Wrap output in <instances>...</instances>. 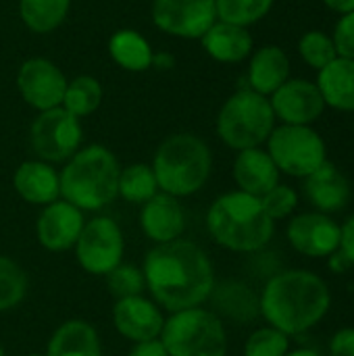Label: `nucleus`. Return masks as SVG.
<instances>
[{"label":"nucleus","mask_w":354,"mask_h":356,"mask_svg":"<svg viewBox=\"0 0 354 356\" xmlns=\"http://www.w3.org/2000/svg\"><path fill=\"white\" fill-rule=\"evenodd\" d=\"M71 0H19V17L33 33H50L63 25Z\"/></svg>","instance_id":"obj_26"},{"label":"nucleus","mask_w":354,"mask_h":356,"mask_svg":"<svg viewBox=\"0 0 354 356\" xmlns=\"http://www.w3.org/2000/svg\"><path fill=\"white\" fill-rule=\"evenodd\" d=\"M232 173L238 190L257 198L265 196L280 184V169L275 167L269 152L263 148L240 150L234 161Z\"/></svg>","instance_id":"obj_19"},{"label":"nucleus","mask_w":354,"mask_h":356,"mask_svg":"<svg viewBox=\"0 0 354 356\" xmlns=\"http://www.w3.org/2000/svg\"><path fill=\"white\" fill-rule=\"evenodd\" d=\"M269 102L275 119L284 121L286 125H311L325 108L317 83L307 79H288L271 94Z\"/></svg>","instance_id":"obj_14"},{"label":"nucleus","mask_w":354,"mask_h":356,"mask_svg":"<svg viewBox=\"0 0 354 356\" xmlns=\"http://www.w3.org/2000/svg\"><path fill=\"white\" fill-rule=\"evenodd\" d=\"M121 165L113 150L102 144L79 148L63 167L61 198L79 211H100L119 196Z\"/></svg>","instance_id":"obj_4"},{"label":"nucleus","mask_w":354,"mask_h":356,"mask_svg":"<svg viewBox=\"0 0 354 356\" xmlns=\"http://www.w3.org/2000/svg\"><path fill=\"white\" fill-rule=\"evenodd\" d=\"M290 79V58L280 46H263L259 48L248 65L246 86L261 96H271L280 86Z\"/></svg>","instance_id":"obj_21"},{"label":"nucleus","mask_w":354,"mask_h":356,"mask_svg":"<svg viewBox=\"0 0 354 356\" xmlns=\"http://www.w3.org/2000/svg\"><path fill=\"white\" fill-rule=\"evenodd\" d=\"M261 204L271 221L288 219L298 207V194L290 186L277 184L273 190H269L265 196H261Z\"/></svg>","instance_id":"obj_35"},{"label":"nucleus","mask_w":354,"mask_h":356,"mask_svg":"<svg viewBox=\"0 0 354 356\" xmlns=\"http://www.w3.org/2000/svg\"><path fill=\"white\" fill-rule=\"evenodd\" d=\"M159 192L161 190H159L156 177H154V171L150 165L134 163V165H127L121 169V173H119V196L125 202L142 207L144 202H148Z\"/></svg>","instance_id":"obj_29"},{"label":"nucleus","mask_w":354,"mask_h":356,"mask_svg":"<svg viewBox=\"0 0 354 356\" xmlns=\"http://www.w3.org/2000/svg\"><path fill=\"white\" fill-rule=\"evenodd\" d=\"M0 356H4V348L2 346H0Z\"/></svg>","instance_id":"obj_44"},{"label":"nucleus","mask_w":354,"mask_h":356,"mask_svg":"<svg viewBox=\"0 0 354 356\" xmlns=\"http://www.w3.org/2000/svg\"><path fill=\"white\" fill-rule=\"evenodd\" d=\"M111 317L115 330L134 344L161 338L165 325V315L161 307L144 296L115 300Z\"/></svg>","instance_id":"obj_16"},{"label":"nucleus","mask_w":354,"mask_h":356,"mask_svg":"<svg viewBox=\"0 0 354 356\" xmlns=\"http://www.w3.org/2000/svg\"><path fill=\"white\" fill-rule=\"evenodd\" d=\"M340 252L344 254V259L354 267V213L346 219V223L342 225V236H340Z\"/></svg>","instance_id":"obj_38"},{"label":"nucleus","mask_w":354,"mask_h":356,"mask_svg":"<svg viewBox=\"0 0 354 356\" xmlns=\"http://www.w3.org/2000/svg\"><path fill=\"white\" fill-rule=\"evenodd\" d=\"M108 54L121 69L142 73L152 67L154 50L142 33L134 29H119L108 40Z\"/></svg>","instance_id":"obj_25"},{"label":"nucleus","mask_w":354,"mask_h":356,"mask_svg":"<svg viewBox=\"0 0 354 356\" xmlns=\"http://www.w3.org/2000/svg\"><path fill=\"white\" fill-rule=\"evenodd\" d=\"M275 127V113L267 96L252 92L250 88H240L234 92L217 115V136L219 140L234 148H261Z\"/></svg>","instance_id":"obj_6"},{"label":"nucleus","mask_w":354,"mask_h":356,"mask_svg":"<svg viewBox=\"0 0 354 356\" xmlns=\"http://www.w3.org/2000/svg\"><path fill=\"white\" fill-rule=\"evenodd\" d=\"M330 286L323 277L307 269L275 273L259 296V313L263 319L286 336L313 330L330 313Z\"/></svg>","instance_id":"obj_2"},{"label":"nucleus","mask_w":354,"mask_h":356,"mask_svg":"<svg viewBox=\"0 0 354 356\" xmlns=\"http://www.w3.org/2000/svg\"><path fill=\"white\" fill-rule=\"evenodd\" d=\"M104 90L102 83L92 75H77L71 81H67V90L63 96V108L75 115L77 119L90 117L98 111L102 104Z\"/></svg>","instance_id":"obj_28"},{"label":"nucleus","mask_w":354,"mask_h":356,"mask_svg":"<svg viewBox=\"0 0 354 356\" xmlns=\"http://www.w3.org/2000/svg\"><path fill=\"white\" fill-rule=\"evenodd\" d=\"M83 211L58 198L46 204L35 221V238L50 252H65L75 246L83 229Z\"/></svg>","instance_id":"obj_15"},{"label":"nucleus","mask_w":354,"mask_h":356,"mask_svg":"<svg viewBox=\"0 0 354 356\" xmlns=\"http://www.w3.org/2000/svg\"><path fill=\"white\" fill-rule=\"evenodd\" d=\"M83 142L81 119L63 106L42 111L29 127V144L44 163H67Z\"/></svg>","instance_id":"obj_9"},{"label":"nucleus","mask_w":354,"mask_h":356,"mask_svg":"<svg viewBox=\"0 0 354 356\" xmlns=\"http://www.w3.org/2000/svg\"><path fill=\"white\" fill-rule=\"evenodd\" d=\"M330 356H354V327H344L332 336Z\"/></svg>","instance_id":"obj_37"},{"label":"nucleus","mask_w":354,"mask_h":356,"mask_svg":"<svg viewBox=\"0 0 354 356\" xmlns=\"http://www.w3.org/2000/svg\"><path fill=\"white\" fill-rule=\"evenodd\" d=\"M207 232L225 250L257 252L275 232V221L265 213L261 198L246 192H225L207 211Z\"/></svg>","instance_id":"obj_3"},{"label":"nucleus","mask_w":354,"mask_h":356,"mask_svg":"<svg viewBox=\"0 0 354 356\" xmlns=\"http://www.w3.org/2000/svg\"><path fill=\"white\" fill-rule=\"evenodd\" d=\"M25 294H27L25 271L13 259L0 254V313L19 307Z\"/></svg>","instance_id":"obj_31"},{"label":"nucleus","mask_w":354,"mask_h":356,"mask_svg":"<svg viewBox=\"0 0 354 356\" xmlns=\"http://www.w3.org/2000/svg\"><path fill=\"white\" fill-rule=\"evenodd\" d=\"M79 267L96 277H106L123 263L125 240L119 223L111 217H94L83 223V229L73 246Z\"/></svg>","instance_id":"obj_10"},{"label":"nucleus","mask_w":354,"mask_h":356,"mask_svg":"<svg viewBox=\"0 0 354 356\" xmlns=\"http://www.w3.org/2000/svg\"><path fill=\"white\" fill-rule=\"evenodd\" d=\"M288 350L290 336L271 325L255 330L244 344V356H286Z\"/></svg>","instance_id":"obj_33"},{"label":"nucleus","mask_w":354,"mask_h":356,"mask_svg":"<svg viewBox=\"0 0 354 356\" xmlns=\"http://www.w3.org/2000/svg\"><path fill=\"white\" fill-rule=\"evenodd\" d=\"M317 88L323 96V102L332 108L354 113V60L353 58H334L328 67L319 71Z\"/></svg>","instance_id":"obj_24"},{"label":"nucleus","mask_w":354,"mask_h":356,"mask_svg":"<svg viewBox=\"0 0 354 356\" xmlns=\"http://www.w3.org/2000/svg\"><path fill=\"white\" fill-rule=\"evenodd\" d=\"M106 288L115 300L121 298H131V296H142L146 292V280L142 269L134 265H119L106 275Z\"/></svg>","instance_id":"obj_34"},{"label":"nucleus","mask_w":354,"mask_h":356,"mask_svg":"<svg viewBox=\"0 0 354 356\" xmlns=\"http://www.w3.org/2000/svg\"><path fill=\"white\" fill-rule=\"evenodd\" d=\"M67 81L69 79L58 65L44 56L27 58L17 71V90L21 98L38 113L63 104Z\"/></svg>","instance_id":"obj_12"},{"label":"nucleus","mask_w":354,"mask_h":356,"mask_svg":"<svg viewBox=\"0 0 354 356\" xmlns=\"http://www.w3.org/2000/svg\"><path fill=\"white\" fill-rule=\"evenodd\" d=\"M286 236L296 252L311 259H325L340 250L342 225L319 211L300 213L290 219Z\"/></svg>","instance_id":"obj_13"},{"label":"nucleus","mask_w":354,"mask_h":356,"mask_svg":"<svg viewBox=\"0 0 354 356\" xmlns=\"http://www.w3.org/2000/svg\"><path fill=\"white\" fill-rule=\"evenodd\" d=\"M204 52L217 63H242L252 52V35L248 27L215 21L200 38Z\"/></svg>","instance_id":"obj_22"},{"label":"nucleus","mask_w":354,"mask_h":356,"mask_svg":"<svg viewBox=\"0 0 354 356\" xmlns=\"http://www.w3.org/2000/svg\"><path fill=\"white\" fill-rule=\"evenodd\" d=\"M27 356H46L44 353H31V355H27Z\"/></svg>","instance_id":"obj_43"},{"label":"nucleus","mask_w":354,"mask_h":356,"mask_svg":"<svg viewBox=\"0 0 354 356\" xmlns=\"http://www.w3.org/2000/svg\"><path fill=\"white\" fill-rule=\"evenodd\" d=\"M305 196L319 213H338L351 200V184L336 165L325 161L317 171L305 177Z\"/></svg>","instance_id":"obj_20"},{"label":"nucleus","mask_w":354,"mask_h":356,"mask_svg":"<svg viewBox=\"0 0 354 356\" xmlns=\"http://www.w3.org/2000/svg\"><path fill=\"white\" fill-rule=\"evenodd\" d=\"M140 227L154 244L179 240L186 232V213L179 198L159 192L140 209Z\"/></svg>","instance_id":"obj_17"},{"label":"nucleus","mask_w":354,"mask_h":356,"mask_svg":"<svg viewBox=\"0 0 354 356\" xmlns=\"http://www.w3.org/2000/svg\"><path fill=\"white\" fill-rule=\"evenodd\" d=\"M142 273L152 300L167 313L202 307L215 290V269L209 254L190 240L154 244Z\"/></svg>","instance_id":"obj_1"},{"label":"nucleus","mask_w":354,"mask_h":356,"mask_svg":"<svg viewBox=\"0 0 354 356\" xmlns=\"http://www.w3.org/2000/svg\"><path fill=\"white\" fill-rule=\"evenodd\" d=\"M161 342L169 356H227V332L221 317L202 307L169 313Z\"/></svg>","instance_id":"obj_7"},{"label":"nucleus","mask_w":354,"mask_h":356,"mask_svg":"<svg viewBox=\"0 0 354 356\" xmlns=\"http://www.w3.org/2000/svg\"><path fill=\"white\" fill-rule=\"evenodd\" d=\"M267 152L280 173L290 177H309L328 161L323 138L311 125H280L273 127L267 140Z\"/></svg>","instance_id":"obj_8"},{"label":"nucleus","mask_w":354,"mask_h":356,"mask_svg":"<svg viewBox=\"0 0 354 356\" xmlns=\"http://www.w3.org/2000/svg\"><path fill=\"white\" fill-rule=\"evenodd\" d=\"M13 188L27 204L46 207L61 198V175L50 163L40 159L23 161L13 173Z\"/></svg>","instance_id":"obj_18"},{"label":"nucleus","mask_w":354,"mask_h":356,"mask_svg":"<svg viewBox=\"0 0 354 356\" xmlns=\"http://www.w3.org/2000/svg\"><path fill=\"white\" fill-rule=\"evenodd\" d=\"M46 356H102V342L92 323L69 319L61 323L48 340Z\"/></svg>","instance_id":"obj_23"},{"label":"nucleus","mask_w":354,"mask_h":356,"mask_svg":"<svg viewBox=\"0 0 354 356\" xmlns=\"http://www.w3.org/2000/svg\"><path fill=\"white\" fill-rule=\"evenodd\" d=\"M323 2H325V6H330L332 10L342 13V15L353 13L354 10V0H323Z\"/></svg>","instance_id":"obj_41"},{"label":"nucleus","mask_w":354,"mask_h":356,"mask_svg":"<svg viewBox=\"0 0 354 356\" xmlns=\"http://www.w3.org/2000/svg\"><path fill=\"white\" fill-rule=\"evenodd\" d=\"M273 0H215L217 21L248 27L269 15Z\"/></svg>","instance_id":"obj_30"},{"label":"nucleus","mask_w":354,"mask_h":356,"mask_svg":"<svg viewBox=\"0 0 354 356\" xmlns=\"http://www.w3.org/2000/svg\"><path fill=\"white\" fill-rule=\"evenodd\" d=\"M127 356H169V353H167L165 344L161 342V338H154V340H146V342H136Z\"/></svg>","instance_id":"obj_39"},{"label":"nucleus","mask_w":354,"mask_h":356,"mask_svg":"<svg viewBox=\"0 0 354 356\" xmlns=\"http://www.w3.org/2000/svg\"><path fill=\"white\" fill-rule=\"evenodd\" d=\"M152 23L167 35L200 40L217 21L215 0H152Z\"/></svg>","instance_id":"obj_11"},{"label":"nucleus","mask_w":354,"mask_h":356,"mask_svg":"<svg viewBox=\"0 0 354 356\" xmlns=\"http://www.w3.org/2000/svg\"><path fill=\"white\" fill-rule=\"evenodd\" d=\"M211 298L217 305V311L238 321H248L259 313V298L240 282H225L221 286L215 284Z\"/></svg>","instance_id":"obj_27"},{"label":"nucleus","mask_w":354,"mask_h":356,"mask_svg":"<svg viewBox=\"0 0 354 356\" xmlns=\"http://www.w3.org/2000/svg\"><path fill=\"white\" fill-rule=\"evenodd\" d=\"M150 167L161 192L175 198H188L200 192L209 181L213 152L202 138L179 131L159 144Z\"/></svg>","instance_id":"obj_5"},{"label":"nucleus","mask_w":354,"mask_h":356,"mask_svg":"<svg viewBox=\"0 0 354 356\" xmlns=\"http://www.w3.org/2000/svg\"><path fill=\"white\" fill-rule=\"evenodd\" d=\"M286 356H321L317 350H311V348H296V350H288Z\"/></svg>","instance_id":"obj_42"},{"label":"nucleus","mask_w":354,"mask_h":356,"mask_svg":"<svg viewBox=\"0 0 354 356\" xmlns=\"http://www.w3.org/2000/svg\"><path fill=\"white\" fill-rule=\"evenodd\" d=\"M173 65H175L173 54H169V52H154V56H152V67L154 69L165 71V69H173Z\"/></svg>","instance_id":"obj_40"},{"label":"nucleus","mask_w":354,"mask_h":356,"mask_svg":"<svg viewBox=\"0 0 354 356\" xmlns=\"http://www.w3.org/2000/svg\"><path fill=\"white\" fill-rule=\"evenodd\" d=\"M298 52L303 56V60L307 65H311L313 69L321 71L323 67H328L334 58H338L336 46L332 42L330 35H325L323 31H307L300 42H298Z\"/></svg>","instance_id":"obj_32"},{"label":"nucleus","mask_w":354,"mask_h":356,"mask_svg":"<svg viewBox=\"0 0 354 356\" xmlns=\"http://www.w3.org/2000/svg\"><path fill=\"white\" fill-rule=\"evenodd\" d=\"M332 42L336 46L338 56L342 58H353L354 60V10L342 15V19L336 23Z\"/></svg>","instance_id":"obj_36"}]
</instances>
